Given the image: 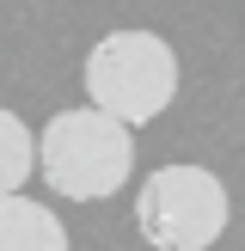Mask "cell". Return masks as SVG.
Instances as JSON below:
<instances>
[{
    "instance_id": "6da1fadb",
    "label": "cell",
    "mask_w": 245,
    "mask_h": 251,
    "mask_svg": "<svg viewBox=\"0 0 245 251\" xmlns=\"http://www.w3.org/2000/svg\"><path fill=\"white\" fill-rule=\"evenodd\" d=\"M37 172L68 202H104L135 172V129L110 110H55L37 129Z\"/></svg>"
},
{
    "instance_id": "7a4b0ae2",
    "label": "cell",
    "mask_w": 245,
    "mask_h": 251,
    "mask_svg": "<svg viewBox=\"0 0 245 251\" xmlns=\"http://www.w3.org/2000/svg\"><path fill=\"white\" fill-rule=\"evenodd\" d=\"M172 98H178V49L159 31H104L86 49V104L141 129L166 117Z\"/></svg>"
},
{
    "instance_id": "5b68a950",
    "label": "cell",
    "mask_w": 245,
    "mask_h": 251,
    "mask_svg": "<svg viewBox=\"0 0 245 251\" xmlns=\"http://www.w3.org/2000/svg\"><path fill=\"white\" fill-rule=\"evenodd\" d=\"M31 172H37V135H31L24 117H12V110L0 104V196L24 190Z\"/></svg>"
},
{
    "instance_id": "3957f363",
    "label": "cell",
    "mask_w": 245,
    "mask_h": 251,
    "mask_svg": "<svg viewBox=\"0 0 245 251\" xmlns=\"http://www.w3.org/2000/svg\"><path fill=\"white\" fill-rule=\"evenodd\" d=\"M233 221V196L196 159L159 166L135 184V233L153 251H208Z\"/></svg>"
},
{
    "instance_id": "277c9868",
    "label": "cell",
    "mask_w": 245,
    "mask_h": 251,
    "mask_svg": "<svg viewBox=\"0 0 245 251\" xmlns=\"http://www.w3.org/2000/svg\"><path fill=\"white\" fill-rule=\"evenodd\" d=\"M0 251H74L68 227L55 208L31 202V196H0Z\"/></svg>"
}]
</instances>
